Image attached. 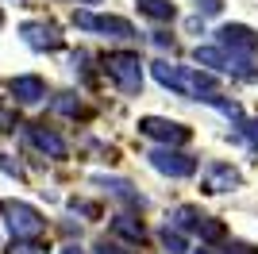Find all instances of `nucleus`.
Instances as JSON below:
<instances>
[{"label": "nucleus", "mask_w": 258, "mask_h": 254, "mask_svg": "<svg viewBox=\"0 0 258 254\" xmlns=\"http://www.w3.org/2000/svg\"><path fill=\"white\" fill-rule=\"evenodd\" d=\"M139 135L158 139L166 147H181V143H189V127L173 123V119H162V116H143L139 119Z\"/></svg>", "instance_id": "39448f33"}, {"label": "nucleus", "mask_w": 258, "mask_h": 254, "mask_svg": "<svg viewBox=\"0 0 258 254\" xmlns=\"http://www.w3.org/2000/svg\"><path fill=\"white\" fill-rule=\"evenodd\" d=\"M8 254H46L43 239H31V235H16L8 243Z\"/></svg>", "instance_id": "f3484780"}, {"label": "nucleus", "mask_w": 258, "mask_h": 254, "mask_svg": "<svg viewBox=\"0 0 258 254\" xmlns=\"http://www.w3.org/2000/svg\"><path fill=\"white\" fill-rule=\"evenodd\" d=\"M97 254H131V250H123L119 243H108V239H100V243H97Z\"/></svg>", "instance_id": "5701e85b"}, {"label": "nucleus", "mask_w": 258, "mask_h": 254, "mask_svg": "<svg viewBox=\"0 0 258 254\" xmlns=\"http://www.w3.org/2000/svg\"><path fill=\"white\" fill-rule=\"evenodd\" d=\"M147 158H151V166L158 169V173H166V177H193V173H197V158H189V154H177L173 147L151 150Z\"/></svg>", "instance_id": "423d86ee"}, {"label": "nucleus", "mask_w": 258, "mask_h": 254, "mask_svg": "<svg viewBox=\"0 0 258 254\" xmlns=\"http://www.w3.org/2000/svg\"><path fill=\"white\" fill-rule=\"evenodd\" d=\"M154 46H162V50L170 46V50H173V39H170V35H166V31H154Z\"/></svg>", "instance_id": "a878e982"}, {"label": "nucleus", "mask_w": 258, "mask_h": 254, "mask_svg": "<svg viewBox=\"0 0 258 254\" xmlns=\"http://www.w3.org/2000/svg\"><path fill=\"white\" fill-rule=\"evenodd\" d=\"M193 235H201V243H220L227 235V227L220 220H208V216H201V223L193 227Z\"/></svg>", "instance_id": "2eb2a0df"}, {"label": "nucleus", "mask_w": 258, "mask_h": 254, "mask_svg": "<svg viewBox=\"0 0 258 254\" xmlns=\"http://www.w3.org/2000/svg\"><path fill=\"white\" fill-rule=\"evenodd\" d=\"M239 139L250 150H258V119H239Z\"/></svg>", "instance_id": "aec40b11"}, {"label": "nucleus", "mask_w": 258, "mask_h": 254, "mask_svg": "<svg viewBox=\"0 0 258 254\" xmlns=\"http://www.w3.org/2000/svg\"><path fill=\"white\" fill-rule=\"evenodd\" d=\"M216 42L227 46V50H239V54H258V35L250 31L247 23H224L220 31H216Z\"/></svg>", "instance_id": "0eeeda50"}, {"label": "nucleus", "mask_w": 258, "mask_h": 254, "mask_svg": "<svg viewBox=\"0 0 258 254\" xmlns=\"http://www.w3.org/2000/svg\"><path fill=\"white\" fill-rule=\"evenodd\" d=\"M70 208L81 212V216H100V208H97V204H89V201H70Z\"/></svg>", "instance_id": "4be33fe9"}, {"label": "nucleus", "mask_w": 258, "mask_h": 254, "mask_svg": "<svg viewBox=\"0 0 258 254\" xmlns=\"http://www.w3.org/2000/svg\"><path fill=\"white\" fill-rule=\"evenodd\" d=\"M100 66H104V74L119 85V93L135 96L143 89V62H139V54L112 50V54H104V62H100Z\"/></svg>", "instance_id": "f03ea898"}, {"label": "nucleus", "mask_w": 258, "mask_h": 254, "mask_svg": "<svg viewBox=\"0 0 258 254\" xmlns=\"http://www.w3.org/2000/svg\"><path fill=\"white\" fill-rule=\"evenodd\" d=\"M62 254H85V250H77V246H66V250Z\"/></svg>", "instance_id": "bb28decb"}, {"label": "nucleus", "mask_w": 258, "mask_h": 254, "mask_svg": "<svg viewBox=\"0 0 258 254\" xmlns=\"http://www.w3.org/2000/svg\"><path fill=\"white\" fill-rule=\"evenodd\" d=\"M0 212L8 216V227L16 235H31V239H39V235L46 231L43 212L31 208V204H23V201H0Z\"/></svg>", "instance_id": "7ed1b4c3"}, {"label": "nucleus", "mask_w": 258, "mask_h": 254, "mask_svg": "<svg viewBox=\"0 0 258 254\" xmlns=\"http://www.w3.org/2000/svg\"><path fill=\"white\" fill-rule=\"evenodd\" d=\"M112 231H116L119 239H127V243H143V239H147V227H143L135 216H116V220H112Z\"/></svg>", "instance_id": "ddd939ff"}, {"label": "nucleus", "mask_w": 258, "mask_h": 254, "mask_svg": "<svg viewBox=\"0 0 258 254\" xmlns=\"http://www.w3.org/2000/svg\"><path fill=\"white\" fill-rule=\"evenodd\" d=\"M170 223H173V227H181V231H193L197 223H201V208H193V204H181V208H173Z\"/></svg>", "instance_id": "dca6fc26"}, {"label": "nucleus", "mask_w": 258, "mask_h": 254, "mask_svg": "<svg viewBox=\"0 0 258 254\" xmlns=\"http://www.w3.org/2000/svg\"><path fill=\"white\" fill-rule=\"evenodd\" d=\"M12 96H16V100H20V104H39V100H43L46 96V81L39 74H23V77H12Z\"/></svg>", "instance_id": "9d476101"}, {"label": "nucleus", "mask_w": 258, "mask_h": 254, "mask_svg": "<svg viewBox=\"0 0 258 254\" xmlns=\"http://www.w3.org/2000/svg\"><path fill=\"white\" fill-rule=\"evenodd\" d=\"M193 254H212V250H193Z\"/></svg>", "instance_id": "cd10ccee"}, {"label": "nucleus", "mask_w": 258, "mask_h": 254, "mask_svg": "<svg viewBox=\"0 0 258 254\" xmlns=\"http://www.w3.org/2000/svg\"><path fill=\"white\" fill-rule=\"evenodd\" d=\"M54 112H62V116H77L81 112V100L74 93H58L54 96Z\"/></svg>", "instance_id": "6ab92c4d"}, {"label": "nucleus", "mask_w": 258, "mask_h": 254, "mask_svg": "<svg viewBox=\"0 0 258 254\" xmlns=\"http://www.w3.org/2000/svg\"><path fill=\"white\" fill-rule=\"evenodd\" d=\"M139 12L143 16H151V20H173V16H177V8H173L170 0H139Z\"/></svg>", "instance_id": "4468645a"}, {"label": "nucleus", "mask_w": 258, "mask_h": 254, "mask_svg": "<svg viewBox=\"0 0 258 254\" xmlns=\"http://www.w3.org/2000/svg\"><path fill=\"white\" fill-rule=\"evenodd\" d=\"M239 169H231L227 162H212V166L205 169V181H201V189L205 193H227V189H235L239 185Z\"/></svg>", "instance_id": "1a4fd4ad"}, {"label": "nucleus", "mask_w": 258, "mask_h": 254, "mask_svg": "<svg viewBox=\"0 0 258 254\" xmlns=\"http://www.w3.org/2000/svg\"><path fill=\"white\" fill-rule=\"evenodd\" d=\"M85 4H100V0H85Z\"/></svg>", "instance_id": "c756f323"}, {"label": "nucleus", "mask_w": 258, "mask_h": 254, "mask_svg": "<svg viewBox=\"0 0 258 254\" xmlns=\"http://www.w3.org/2000/svg\"><path fill=\"white\" fill-rule=\"evenodd\" d=\"M227 254H258V246H250V243H231V246H227Z\"/></svg>", "instance_id": "393cba45"}, {"label": "nucleus", "mask_w": 258, "mask_h": 254, "mask_svg": "<svg viewBox=\"0 0 258 254\" xmlns=\"http://www.w3.org/2000/svg\"><path fill=\"white\" fill-rule=\"evenodd\" d=\"M23 42L31 46V50H62V35H58V27L54 23H23L20 27Z\"/></svg>", "instance_id": "6e6552de"}, {"label": "nucleus", "mask_w": 258, "mask_h": 254, "mask_svg": "<svg viewBox=\"0 0 258 254\" xmlns=\"http://www.w3.org/2000/svg\"><path fill=\"white\" fill-rule=\"evenodd\" d=\"M0 27H4V12H0Z\"/></svg>", "instance_id": "c85d7f7f"}, {"label": "nucleus", "mask_w": 258, "mask_h": 254, "mask_svg": "<svg viewBox=\"0 0 258 254\" xmlns=\"http://www.w3.org/2000/svg\"><path fill=\"white\" fill-rule=\"evenodd\" d=\"M97 181V185H104L108 193H112V197H116V201H123V204H131V208H143V197L135 189H131L127 181H119V177H93Z\"/></svg>", "instance_id": "f8f14e48"}, {"label": "nucleus", "mask_w": 258, "mask_h": 254, "mask_svg": "<svg viewBox=\"0 0 258 254\" xmlns=\"http://www.w3.org/2000/svg\"><path fill=\"white\" fill-rule=\"evenodd\" d=\"M27 139H31L43 154H50V158H66V154H70V147L62 143V135H54L50 127H43V123H31V127H27Z\"/></svg>", "instance_id": "9b49d317"}, {"label": "nucleus", "mask_w": 258, "mask_h": 254, "mask_svg": "<svg viewBox=\"0 0 258 254\" xmlns=\"http://www.w3.org/2000/svg\"><path fill=\"white\" fill-rule=\"evenodd\" d=\"M74 23L85 31H100L108 39H135V27L119 16H93V12H74Z\"/></svg>", "instance_id": "20e7f679"}, {"label": "nucleus", "mask_w": 258, "mask_h": 254, "mask_svg": "<svg viewBox=\"0 0 258 254\" xmlns=\"http://www.w3.org/2000/svg\"><path fill=\"white\" fill-rule=\"evenodd\" d=\"M16 123H20V119H16V112H12L8 104H0V131H16Z\"/></svg>", "instance_id": "412c9836"}, {"label": "nucleus", "mask_w": 258, "mask_h": 254, "mask_svg": "<svg viewBox=\"0 0 258 254\" xmlns=\"http://www.w3.org/2000/svg\"><path fill=\"white\" fill-rule=\"evenodd\" d=\"M197 8L205 12V16H216V12L224 8V4H220V0H197Z\"/></svg>", "instance_id": "b1692460"}, {"label": "nucleus", "mask_w": 258, "mask_h": 254, "mask_svg": "<svg viewBox=\"0 0 258 254\" xmlns=\"http://www.w3.org/2000/svg\"><path fill=\"white\" fill-rule=\"evenodd\" d=\"M151 74L158 85H166V89H173V93H185V96H197L201 100V93H208L216 85L212 74H205V70H189V66H170V62H154Z\"/></svg>", "instance_id": "f257e3e1"}, {"label": "nucleus", "mask_w": 258, "mask_h": 254, "mask_svg": "<svg viewBox=\"0 0 258 254\" xmlns=\"http://www.w3.org/2000/svg\"><path fill=\"white\" fill-rule=\"evenodd\" d=\"M162 243H166V250H170V254H185L181 227H173V223H166V227H162Z\"/></svg>", "instance_id": "a211bd4d"}]
</instances>
